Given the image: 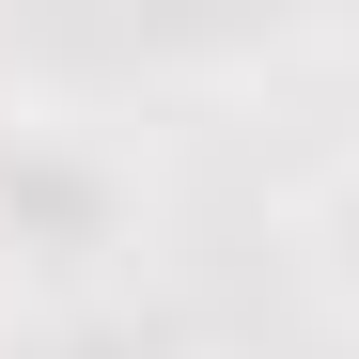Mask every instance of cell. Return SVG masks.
<instances>
[{
    "instance_id": "6da1fadb",
    "label": "cell",
    "mask_w": 359,
    "mask_h": 359,
    "mask_svg": "<svg viewBox=\"0 0 359 359\" xmlns=\"http://www.w3.org/2000/svg\"><path fill=\"white\" fill-rule=\"evenodd\" d=\"M126 219V188H109V156H79V141H47V126H16L0 141V234H32L47 266H79L94 234Z\"/></svg>"
}]
</instances>
